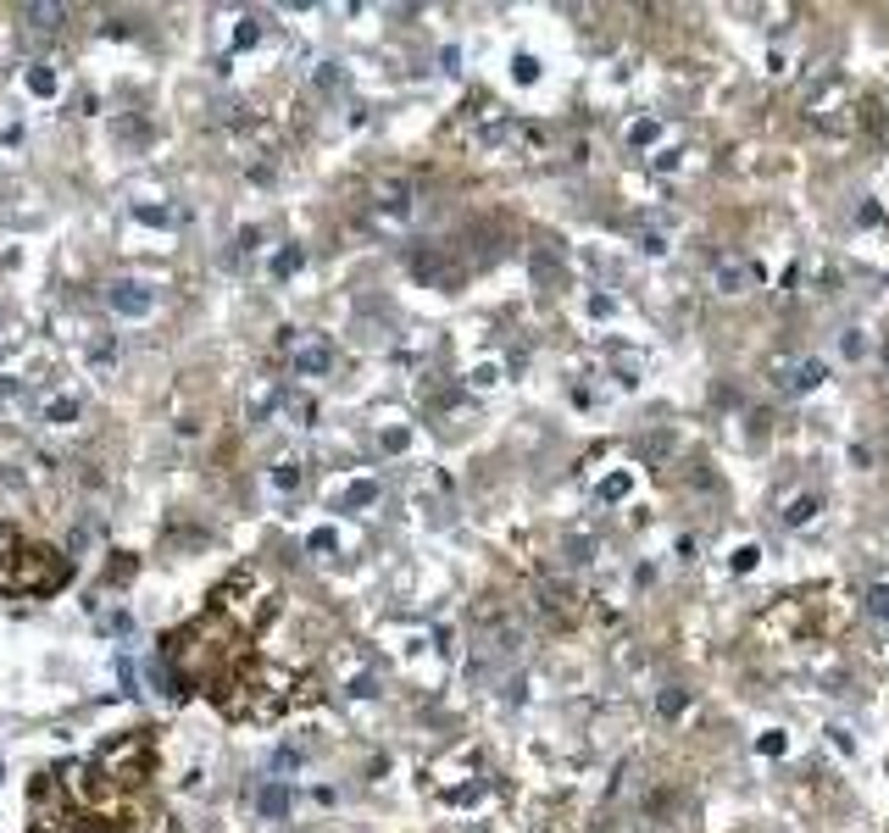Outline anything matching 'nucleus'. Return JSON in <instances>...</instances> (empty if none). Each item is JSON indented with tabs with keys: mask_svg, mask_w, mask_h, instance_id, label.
Returning <instances> with one entry per match:
<instances>
[{
	"mask_svg": "<svg viewBox=\"0 0 889 833\" xmlns=\"http://www.w3.org/2000/svg\"><path fill=\"white\" fill-rule=\"evenodd\" d=\"M712 284H717V295H745V289H751V267L729 256V261H717Z\"/></svg>",
	"mask_w": 889,
	"mask_h": 833,
	"instance_id": "nucleus-1",
	"label": "nucleus"
},
{
	"mask_svg": "<svg viewBox=\"0 0 889 833\" xmlns=\"http://www.w3.org/2000/svg\"><path fill=\"white\" fill-rule=\"evenodd\" d=\"M823 378H829V362H823V356H800L795 362V394H812Z\"/></svg>",
	"mask_w": 889,
	"mask_h": 833,
	"instance_id": "nucleus-2",
	"label": "nucleus"
},
{
	"mask_svg": "<svg viewBox=\"0 0 889 833\" xmlns=\"http://www.w3.org/2000/svg\"><path fill=\"white\" fill-rule=\"evenodd\" d=\"M134 289H139V284H117V289H112V306H117V311H129V317L151 311V289H144V295H134Z\"/></svg>",
	"mask_w": 889,
	"mask_h": 833,
	"instance_id": "nucleus-3",
	"label": "nucleus"
},
{
	"mask_svg": "<svg viewBox=\"0 0 889 833\" xmlns=\"http://www.w3.org/2000/svg\"><path fill=\"white\" fill-rule=\"evenodd\" d=\"M839 356H845V362H867V356H873V339H867V328H845Z\"/></svg>",
	"mask_w": 889,
	"mask_h": 833,
	"instance_id": "nucleus-4",
	"label": "nucleus"
},
{
	"mask_svg": "<svg viewBox=\"0 0 889 833\" xmlns=\"http://www.w3.org/2000/svg\"><path fill=\"white\" fill-rule=\"evenodd\" d=\"M817 517V494H795L790 506H784V528H806Z\"/></svg>",
	"mask_w": 889,
	"mask_h": 833,
	"instance_id": "nucleus-5",
	"label": "nucleus"
},
{
	"mask_svg": "<svg viewBox=\"0 0 889 833\" xmlns=\"http://www.w3.org/2000/svg\"><path fill=\"white\" fill-rule=\"evenodd\" d=\"M867 617H873V622H889V578H873V583H867Z\"/></svg>",
	"mask_w": 889,
	"mask_h": 833,
	"instance_id": "nucleus-6",
	"label": "nucleus"
},
{
	"mask_svg": "<svg viewBox=\"0 0 889 833\" xmlns=\"http://www.w3.org/2000/svg\"><path fill=\"white\" fill-rule=\"evenodd\" d=\"M628 139L639 144V151H645V144H656V139H667V128H661V122H656V117H639V122H634V128H628Z\"/></svg>",
	"mask_w": 889,
	"mask_h": 833,
	"instance_id": "nucleus-7",
	"label": "nucleus"
},
{
	"mask_svg": "<svg viewBox=\"0 0 889 833\" xmlns=\"http://www.w3.org/2000/svg\"><path fill=\"white\" fill-rule=\"evenodd\" d=\"M795 362H800V356H784V362H773V367H768V378H773V389H784V394H795Z\"/></svg>",
	"mask_w": 889,
	"mask_h": 833,
	"instance_id": "nucleus-8",
	"label": "nucleus"
},
{
	"mask_svg": "<svg viewBox=\"0 0 889 833\" xmlns=\"http://www.w3.org/2000/svg\"><path fill=\"white\" fill-rule=\"evenodd\" d=\"M684 705H690V695H684V689H661L656 712H661V717H684Z\"/></svg>",
	"mask_w": 889,
	"mask_h": 833,
	"instance_id": "nucleus-9",
	"label": "nucleus"
},
{
	"mask_svg": "<svg viewBox=\"0 0 889 833\" xmlns=\"http://www.w3.org/2000/svg\"><path fill=\"white\" fill-rule=\"evenodd\" d=\"M639 250H645V256H667V234H656V228H645V234H639Z\"/></svg>",
	"mask_w": 889,
	"mask_h": 833,
	"instance_id": "nucleus-10",
	"label": "nucleus"
},
{
	"mask_svg": "<svg viewBox=\"0 0 889 833\" xmlns=\"http://www.w3.org/2000/svg\"><path fill=\"white\" fill-rule=\"evenodd\" d=\"M284 806H289L284 789H267V795H261V811H267V817H284Z\"/></svg>",
	"mask_w": 889,
	"mask_h": 833,
	"instance_id": "nucleus-11",
	"label": "nucleus"
},
{
	"mask_svg": "<svg viewBox=\"0 0 889 833\" xmlns=\"http://www.w3.org/2000/svg\"><path fill=\"white\" fill-rule=\"evenodd\" d=\"M628 484H634V478H628V472H617L612 484H601V500H623V494H628Z\"/></svg>",
	"mask_w": 889,
	"mask_h": 833,
	"instance_id": "nucleus-12",
	"label": "nucleus"
},
{
	"mask_svg": "<svg viewBox=\"0 0 889 833\" xmlns=\"http://www.w3.org/2000/svg\"><path fill=\"white\" fill-rule=\"evenodd\" d=\"M751 567H756V545H745V550L734 556V572H751Z\"/></svg>",
	"mask_w": 889,
	"mask_h": 833,
	"instance_id": "nucleus-13",
	"label": "nucleus"
},
{
	"mask_svg": "<svg viewBox=\"0 0 889 833\" xmlns=\"http://www.w3.org/2000/svg\"><path fill=\"white\" fill-rule=\"evenodd\" d=\"M884 367H889V350H884Z\"/></svg>",
	"mask_w": 889,
	"mask_h": 833,
	"instance_id": "nucleus-14",
	"label": "nucleus"
}]
</instances>
